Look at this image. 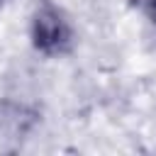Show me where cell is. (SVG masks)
Instances as JSON below:
<instances>
[{
	"instance_id": "6da1fadb",
	"label": "cell",
	"mask_w": 156,
	"mask_h": 156,
	"mask_svg": "<svg viewBox=\"0 0 156 156\" xmlns=\"http://www.w3.org/2000/svg\"><path fill=\"white\" fill-rule=\"evenodd\" d=\"M27 37L32 49L44 58H63L73 54L78 34L68 12L56 0H37L29 12Z\"/></svg>"
},
{
	"instance_id": "3957f363",
	"label": "cell",
	"mask_w": 156,
	"mask_h": 156,
	"mask_svg": "<svg viewBox=\"0 0 156 156\" xmlns=\"http://www.w3.org/2000/svg\"><path fill=\"white\" fill-rule=\"evenodd\" d=\"M5 2H7V0H0V10H2V7H5Z\"/></svg>"
},
{
	"instance_id": "7a4b0ae2",
	"label": "cell",
	"mask_w": 156,
	"mask_h": 156,
	"mask_svg": "<svg viewBox=\"0 0 156 156\" xmlns=\"http://www.w3.org/2000/svg\"><path fill=\"white\" fill-rule=\"evenodd\" d=\"M127 2L136 15H141L151 27H156V0H127Z\"/></svg>"
}]
</instances>
